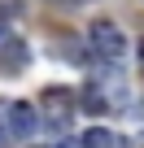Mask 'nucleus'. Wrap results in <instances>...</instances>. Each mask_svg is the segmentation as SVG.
I'll return each mask as SVG.
<instances>
[{"mask_svg": "<svg viewBox=\"0 0 144 148\" xmlns=\"http://www.w3.org/2000/svg\"><path fill=\"white\" fill-rule=\"evenodd\" d=\"M88 39H92L96 57H105V61H122V57H127V35H122L118 22H109V18L92 22V26H88Z\"/></svg>", "mask_w": 144, "mask_h": 148, "instance_id": "f257e3e1", "label": "nucleus"}, {"mask_svg": "<svg viewBox=\"0 0 144 148\" xmlns=\"http://www.w3.org/2000/svg\"><path fill=\"white\" fill-rule=\"evenodd\" d=\"M70 113H74V100H70V92H65V87H48V92H44V118H52L57 126H65V122H70Z\"/></svg>", "mask_w": 144, "mask_h": 148, "instance_id": "f03ea898", "label": "nucleus"}, {"mask_svg": "<svg viewBox=\"0 0 144 148\" xmlns=\"http://www.w3.org/2000/svg\"><path fill=\"white\" fill-rule=\"evenodd\" d=\"M5 122H13V135H31L39 118H35V109H31V105H22V100H18V105H9Z\"/></svg>", "mask_w": 144, "mask_h": 148, "instance_id": "7ed1b4c3", "label": "nucleus"}, {"mask_svg": "<svg viewBox=\"0 0 144 148\" xmlns=\"http://www.w3.org/2000/svg\"><path fill=\"white\" fill-rule=\"evenodd\" d=\"M83 148H118V139L109 126H92V131H83Z\"/></svg>", "mask_w": 144, "mask_h": 148, "instance_id": "20e7f679", "label": "nucleus"}, {"mask_svg": "<svg viewBox=\"0 0 144 148\" xmlns=\"http://www.w3.org/2000/svg\"><path fill=\"white\" fill-rule=\"evenodd\" d=\"M83 109H88V113H105V96H96V87H88V96H83Z\"/></svg>", "mask_w": 144, "mask_h": 148, "instance_id": "39448f33", "label": "nucleus"}, {"mask_svg": "<svg viewBox=\"0 0 144 148\" xmlns=\"http://www.w3.org/2000/svg\"><path fill=\"white\" fill-rule=\"evenodd\" d=\"M9 135H13V126H9V122H0V144H9Z\"/></svg>", "mask_w": 144, "mask_h": 148, "instance_id": "423d86ee", "label": "nucleus"}, {"mask_svg": "<svg viewBox=\"0 0 144 148\" xmlns=\"http://www.w3.org/2000/svg\"><path fill=\"white\" fill-rule=\"evenodd\" d=\"M140 61H144V39H140Z\"/></svg>", "mask_w": 144, "mask_h": 148, "instance_id": "0eeeda50", "label": "nucleus"}, {"mask_svg": "<svg viewBox=\"0 0 144 148\" xmlns=\"http://www.w3.org/2000/svg\"><path fill=\"white\" fill-rule=\"evenodd\" d=\"M35 148H39V144H35Z\"/></svg>", "mask_w": 144, "mask_h": 148, "instance_id": "6e6552de", "label": "nucleus"}]
</instances>
